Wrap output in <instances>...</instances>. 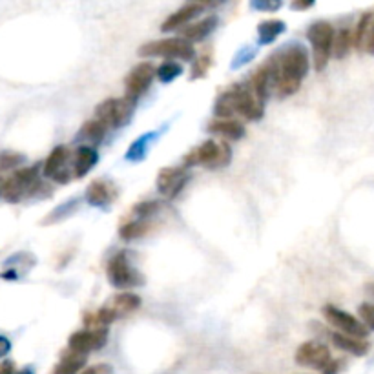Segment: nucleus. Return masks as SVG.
I'll list each match as a JSON object with an SVG mask.
<instances>
[{
    "label": "nucleus",
    "mask_w": 374,
    "mask_h": 374,
    "mask_svg": "<svg viewBox=\"0 0 374 374\" xmlns=\"http://www.w3.org/2000/svg\"><path fill=\"white\" fill-rule=\"evenodd\" d=\"M263 66L268 72L273 92H276L279 97H288L302 86V81L311 68V58L302 44H292L279 54L273 55Z\"/></svg>",
    "instance_id": "f257e3e1"
},
{
    "label": "nucleus",
    "mask_w": 374,
    "mask_h": 374,
    "mask_svg": "<svg viewBox=\"0 0 374 374\" xmlns=\"http://www.w3.org/2000/svg\"><path fill=\"white\" fill-rule=\"evenodd\" d=\"M214 113L216 119H232L234 115H241L247 121H259L265 115V102L254 95L250 84H236L219 95Z\"/></svg>",
    "instance_id": "f03ea898"
},
{
    "label": "nucleus",
    "mask_w": 374,
    "mask_h": 374,
    "mask_svg": "<svg viewBox=\"0 0 374 374\" xmlns=\"http://www.w3.org/2000/svg\"><path fill=\"white\" fill-rule=\"evenodd\" d=\"M230 161H232V148H230L229 143L209 139V141H204L203 145H200L183 157V166L188 168V166L201 165L216 170V168L229 166Z\"/></svg>",
    "instance_id": "7ed1b4c3"
},
{
    "label": "nucleus",
    "mask_w": 374,
    "mask_h": 374,
    "mask_svg": "<svg viewBox=\"0 0 374 374\" xmlns=\"http://www.w3.org/2000/svg\"><path fill=\"white\" fill-rule=\"evenodd\" d=\"M39 190H48V186L40 183L39 166H29V168L17 170L6 179L2 194L8 203H20L28 197H33Z\"/></svg>",
    "instance_id": "20e7f679"
},
{
    "label": "nucleus",
    "mask_w": 374,
    "mask_h": 374,
    "mask_svg": "<svg viewBox=\"0 0 374 374\" xmlns=\"http://www.w3.org/2000/svg\"><path fill=\"white\" fill-rule=\"evenodd\" d=\"M334 35V28L327 20H318L307 31V39L312 46V60H314L316 72H323L331 60Z\"/></svg>",
    "instance_id": "39448f33"
},
{
    "label": "nucleus",
    "mask_w": 374,
    "mask_h": 374,
    "mask_svg": "<svg viewBox=\"0 0 374 374\" xmlns=\"http://www.w3.org/2000/svg\"><path fill=\"white\" fill-rule=\"evenodd\" d=\"M141 57H166V58H181V60H194L195 48L194 44L188 42L183 37H172V39L152 40L143 44L137 49Z\"/></svg>",
    "instance_id": "423d86ee"
},
{
    "label": "nucleus",
    "mask_w": 374,
    "mask_h": 374,
    "mask_svg": "<svg viewBox=\"0 0 374 374\" xmlns=\"http://www.w3.org/2000/svg\"><path fill=\"white\" fill-rule=\"evenodd\" d=\"M137 102L128 97L106 99L95 108V119L106 128H122L131 121Z\"/></svg>",
    "instance_id": "0eeeda50"
},
{
    "label": "nucleus",
    "mask_w": 374,
    "mask_h": 374,
    "mask_svg": "<svg viewBox=\"0 0 374 374\" xmlns=\"http://www.w3.org/2000/svg\"><path fill=\"white\" fill-rule=\"evenodd\" d=\"M106 276L115 288H133L145 285V276L128 261L127 252L115 254L106 265Z\"/></svg>",
    "instance_id": "6e6552de"
},
{
    "label": "nucleus",
    "mask_w": 374,
    "mask_h": 374,
    "mask_svg": "<svg viewBox=\"0 0 374 374\" xmlns=\"http://www.w3.org/2000/svg\"><path fill=\"white\" fill-rule=\"evenodd\" d=\"M73 152L68 146H57L54 152L49 154L48 159L44 161L42 175L48 179H54L58 185H68L70 181L75 177L73 175V165H72Z\"/></svg>",
    "instance_id": "1a4fd4ad"
},
{
    "label": "nucleus",
    "mask_w": 374,
    "mask_h": 374,
    "mask_svg": "<svg viewBox=\"0 0 374 374\" xmlns=\"http://www.w3.org/2000/svg\"><path fill=\"white\" fill-rule=\"evenodd\" d=\"M157 77V68L152 63H139L124 79V97L139 101Z\"/></svg>",
    "instance_id": "9d476101"
},
{
    "label": "nucleus",
    "mask_w": 374,
    "mask_h": 374,
    "mask_svg": "<svg viewBox=\"0 0 374 374\" xmlns=\"http://www.w3.org/2000/svg\"><path fill=\"white\" fill-rule=\"evenodd\" d=\"M323 316H325V320L329 321L332 327H336L341 334L355 336V338H360V340H365V338L369 336V329H367L358 318H355L352 314H349V312L341 311L338 307L325 305L323 307Z\"/></svg>",
    "instance_id": "9b49d317"
},
{
    "label": "nucleus",
    "mask_w": 374,
    "mask_h": 374,
    "mask_svg": "<svg viewBox=\"0 0 374 374\" xmlns=\"http://www.w3.org/2000/svg\"><path fill=\"white\" fill-rule=\"evenodd\" d=\"M190 179V174L186 172L185 166H165L157 174V190L159 194L166 200H174L181 194V190L185 188Z\"/></svg>",
    "instance_id": "f8f14e48"
},
{
    "label": "nucleus",
    "mask_w": 374,
    "mask_h": 374,
    "mask_svg": "<svg viewBox=\"0 0 374 374\" xmlns=\"http://www.w3.org/2000/svg\"><path fill=\"white\" fill-rule=\"evenodd\" d=\"M108 341V327H99V329H83V331L73 332L68 340L70 350L86 355L92 350H99L106 345Z\"/></svg>",
    "instance_id": "ddd939ff"
},
{
    "label": "nucleus",
    "mask_w": 374,
    "mask_h": 374,
    "mask_svg": "<svg viewBox=\"0 0 374 374\" xmlns=\"http://www.w3.org/2000/svg\"><path fill=\"white\" fill-rule=\"evenodd\" d=\"M331 360V350L320 341H305L296 350V364L302 367L323 371V367Z\"/></svg>",
    "instance_id": "4468645a"
},
{
    "label": "nucleus",
    "mask_w": 374,
    "mask_h": 374,
    "mask_svg": "<svg viewBox=\"0 0 374 374\" xmlns=\"http://www.w3.org/2000/svg\"><path fill=\"white\" fill-rule=\"evenodd\" d=\"M99 161V152L97 148H93L90 145L79 146L77 150L73 152L72 156V165H73V175L81 179L88 172H92V168L97 165Z\"/></svg>",
    "instance_id": "2eb2a0df"
},
{
    "label": "nucleus",
    "mask_w": 374,
    "mask_h": 374,
    "mask_svg": "<svg viewBox=\"0 0 374 374\" xmlns=\"http://www.w3.org/2000/svg\"><path fill=\"white\" fill-rule=\"evenodd\" d=\"M86 201L92 206H104L115 197V186L106 179H95L86 188Z\"/></svg>",
    "instance_id": "dca6fc26"
},
{
    "label": "nucleus",
    "mask_w": 374,
    "mask_h": 374,
    "mask_svg": "<svg viewBox=\"0 0 374 374\" xmlns=\"http://www.w3.org/2000/svg\"><path fill=\"white\" fill-rule=\"evenodd\" d=\"M204 10V6L200 4V2H190V4H185L183 8L172 13L168 19L161 24V29L163 31H174V29L185 26L186 22H190L192 19H195L197 15H201V11Z\"/></svg>",
    "instance_id": "f3484780"
},
{
    "label": "nucleus",
    "mask_w": 374,
    "mask_h": 374,
    "mask_svg": "<svg viewBox=\"0 0 374 374\" xmlns=\"http://www.w3.org/2000/svg\"><path fill=\"white\" fill-rule=\"evenodd\" d=\"M141 296H137L133 292H121V294L113 296L112 300L106 303V307L108 309H112L113 314H115L117 320H119V318H124L128 316V314H131V312H136L137 309L141 307Z\"/></svg>",
    "instance_id": "a211bd4d"
},
{
    "label": "nucleus",
    "mask_w": 374,
    "mask_h": 374,
    "mask_svg": "<svg viewBox=\"0 0 374 374\" xmlns=\"http://www.w3.org/2000/svg\"><path fill=\"white\" fill-rule=\"evenodd\" d=\"M210 133H218L227 141H239L245 136V127L236 119H214L209 124Z\"/></svg>",
    "instance_id": "6ab92c4d"
},
{
    "label": "nucleus",
    "mask_w": 374,
    "mask_h": 374,
    "mask_svg": "<svg viewBox=\"0 0 374 374\" xmlns=\"http://www.w3.org/2000/svg\"><path fill=\"white\" fill-rule=\"evenodd\" d=\"M331 340L338 349L345 350V352H349V355H352V356H365L371 349V345L365 340L355 338V336L341 334V332H334V334H331Z\"/></svg>",
    "instance_id": "aec40b11"
},
{
    "label": "nucleus",
    "mask_w": 374,
    "mask_h": 374,
    "mask_svg": "<svg viewBox=\"0 0 374 374\" xmlns=\"http://www.w3.org/2000/svg\"><path fill=\"white\" fill-rule=\"evenodd\" d=\"M218 24H219V20L216 15L204 17V19L200 20V22H195V24H192V26H188L186 29H183V39H186L188 42L206 39L210 33H214V29L218 28Z\"/></svg>",
    "instance_id": "412c9836"
},
{
    "label": "nucleus",
    "mask_w": 374,
    "mask_h": 374,
    "mask_svg": "<svg viewBox=\"0 0 374 374\" xmlns=\"http://www.w3.org/2000/svg\"><path fill=\"white\" fill-rule=\"evenodd\" d=\"M86 360V355H81V352H75V350H68V352L63 356V360L57 364L54 374H79L84 369Z\"/></svg>",
    "instance_id": "4be33fe9"
},
{
    "label": "nucleus",
    "mask_w": 374,
    "mask_h": 374,
    "mask_svg": "<svg viewBox=\"0 0 374 374\" xmlns=\"http://www.w3.org/2000/svg\"><path fill=\"white\" fill-rule=\"evenodd\" d=\"M152 230L150 219H131L119 229V238L122 241H136Z\"/></svg>",
    "instance_id": "5701e85b"
},
{
    "label": "nucleus",
    "mask_w": 374,
    "mask_h": 374,
    "mask_svg": "<svg viewBox=\"0 0 374 374\" xmlns=\"http://www.w3.org/2000/svg\"><path fill=\"white\" fill-rule=\"evenodd\" d=\"M285 22L279 19H268L263 20L261 24L258 26V40L261 46H267V44L274 42V40L279 37L282 33H285Z\"/></svg>",
    "instance_id": "b1692460"
},
{
    "label": "nucleus",
    "mask_w": 374,
    "mask_h": 374,
    "mask_svg": "<svg viewBox=\"0 0 374 374\" xmlns=\"http://www.w3.org/2000/svg\"><path fill=\"white\" fill-rule=\"evenodd\" d=\"M250 88H252L254 95L259 99L261 102L267 101L273 93V83H270V77H268V72L265 70V66L258 68L254 72L252 79H250Z\"/></svg>",
    "instance_id": "393cba45"
},
{
    "label": "nucleus",
    "mask_w": 374,
    "mask_h": 374,
    "mask_svg": "<svg viewBox=\"0 0 374 374\" xmlns=\"http://www.w3.org/2000/svg\"><path fill=\"white\" fill-rule=\"evenodd\" d=\"M106 130L108 128L104 127L101 121L92 119V121L84 122L83 128L79 130L77 139L79 141H86V143H93V145H97V143H101L102 139L106 137Z\"/></svg>",
    "instance_id": "a878e982"
},
{
    "label": "nucleus",
    "mask_w": 374,
    "mask_h": 374,
    "mask_svg": "<svg viewBox=\"0 0 374 374\" xmlns=\"http://www.w3.org/2000/svg\"><path fill=\"white\" fill-rule=\"evenodd\" d=\"M355 46V35L350 33V29L343 28L334 35V44H332V55L336 58H345L349 55L350 48Z\"/></svg>",
    "instance_id": "bb28decb"
},
{
    "label": "nucleus",
    "mask_w": 374,
    "mask_h": 374,
    "mask_svg": "<svg viewBox=\"0 0 374 374\" xmlns=\"http://www.w3.org/2000/svg\"><path fill=\"white\" fill-rule=\"evenodd\" d=\"M181 73H183V66L179 63H175V60H166L157 68V79H159L161 83H172L175 79L179 77Z\"/></svg>",
    "instance_id": "cd10ccee"
},
{
    "label": "nucleus",
    "mask_w": 374,
    "mask_h": 374,
    "mask_svg": "<svg viewBox=\"0 0 374 374\" xmlns=\"http://www.w3.org/2000/svg\"><path fill=\"white\" fill-rule=\"evenodd\" d=\"M154 137H156V133H148L146 137H139V139L130 146V150L127 152V159L133 161V163L141 161L143 157L146 156V146H148V143H150Z\"/></svg>",
    "instance_id": "c85d7f7f"
},
{
    "label": "nucleus",
    "mask_w": 374,
    "mask_h": 374,
    "mask_svg": "<svg viewBox=\"0 0 374 374\" xmlns=\"http://www.w3.org/2000/svg\"><path fill=\"white\" fill-rule=\"evenodd\" d=\"M373 19H374V13H365L364 17L360 19V22H358V26H356V29H355V46L358 49H360V51L364 49L365 37H367V31H369Z\"/></svg>",
    "instance_id": "c756f323"
},
{
    "label": "nucleus",
    "mask_w": 374,
    "mask_h": 374,
    "mask_svg": "<svg viewBox=\"0 0 374 374\" xmlns=\"http://www.w3.org/2000/svg\"><path fill=\"white\" fill-rule=\"evenodd\" d=\"M26 157L22 156V154H19V152H2V154H0V170H13V168H17L19 165H22Z\"/></svg>",
    "instance_id": "7c9ffc66"
},
{
    "label": "nucleus",
    "mask_w": 374,
    "mask_h": 374,
    "mask_svg": "<svg viewBox=\"0 0 374 374\" xmlns=\"http://www.w3.org/2000/svg\"><path fill=\"white\" fill-rule=\"evenodd\" d=\"M210 66H212V57L210 55H201V57L194 58V66H192V75L190 79L195 81V79L204 77L209 73Z\"/></svg>",
    "instance_id": "2f4dec72"
},
{
    "label": "nucleus",
    "mask_w": 374,
    "mask_h": 374,
    "mask_svg": "<svg viewBox=\"0 0 374 374\" xmlns=\"http://www.w3.org/2000/svg\"><path fill=\"white\" fill-rule=\"evenodd\" d=\"M161 209L159 201H146V203H137L133 209V214L137 219H150Z\"/></svg>",
    "instance_id": "473e14b6"
},
{
    "label": "nucleus",
    "mask_w": 374,
    "mask_h": 374,
    "mask_svg": "<svg viewBox=\"0 0 374 374\" xmlns=\"http://www.w3.org/2000/svg\"><path fill=\"white\" fill-rule=\"evenodd\" d=\"M358 314H360V320L367 329L374 331V305L373 303H361L358 307Z\"/></svg>",
    "instance_id": "72a5a7b5"
},
{
    "label": "nucleus",
    "mask_w": 374,
    "mask_h": 374,
    "mask_svg": "<svg viewBox=\"0 0 374 374\" xmlns=\"http://www.w3.org/2000/svg\"><path fill=\"white\" fill-rule=\"evenodd\" d=\"M361 51H365V54H369V55H374V19H373V22H371L369 31H367V37H365L364 49H361Z\"/></svg>",
    "instance_id": "f704fd0d"
},
{
    "label": "nucleus",
    "mask_w": 374,
    "mask_h": 374,
    "mask_svg": "<svg viewBox=\"0 0 374 374\" xmlns=\"http://www.w3.org/2000/svg\"><path fill=\"white\" fill-rule=\"evenodd\" d=\"M252 8L254 10H259V11H276L282 8V2H252Z\"/></svg>",
    "instance_id": "c9c22d12"
},
{
    "label": "nucleus",
    "mask_w": 374,
    "mask_h": 374,
    "mask_svg": "<svg viewBox=\"0 0 374 374\" xmlns=\"http://www.w3.org/2000/svg\"><path fill=\"white\" fill-rule=\"evenodd\" d=\"M83 374H112V367L108 364H99L88 367L86 371H83Z\"/></svg>",
    "instance_id": "e433bc0d"
},
{
    "label": "nucleus",
    "mask_w": 374,
    "mask_h": 374,
    "mask_svg": "<svg viewBox=\"0 0 374 374\" xmlns=\"http://www.w3.org/2000/svg\"><path fill=\"white\" fill-rule=\"evenodd\" d=\"M341 369V360H331L323 367L321 374H338Z\"/></svg>",
    "instance_id": "4c0bfd02"
},
{
    "label": "nucleus",
    "mask_w": 374,
    "mask_h": 374,
    "mask_svg": "<svg viewBox=\"0 0 374 374\" xmlns=\"http://www.w3.org/2000/svg\"><path fill=\"white\" fill-rule=\"evenodd\" d=\"M11 350V341L6 338V336H0V358L8 356V352Z\"/></svg>",
    "instance_id": "58836bf2"
},
{
    "label": "nucleus",
    "mask_w": 374,
    "mask_h": 374,
    "mask_svg": "<svg viewBox=\"0 0 374 374\" xmlns=\"http://www.w3.org/2000/svg\"><path fill=\"white\" fill-rule=\"evenodd\" d=\"M0 374H15V364L13 361H2L0 364Z\"/></svg>",
    "instance_id": "ea45409f"
},
{
    "label": "nucleus",
    "mask_w": 374,
    "mask_h": 374,
    "mask_svg": "<svg viewBox=\"0 0 374 374\" xmlns=\"http://www.w3.org/2000/svg\"><path fill=\"white\" fill-rule=\"evenodd\" d=\"M312 6H314V2H312V0H309V2H292L291 4V8L292 10H309V8H312Z\"/></svg>",
    "instance_id": "a19ab883"
},
{
    "label": "nucleus",
    "mask_w": 374,
    "mask_h": 374,
    "mask_svg": "<svg viewBox=\"0 0 374 374\" xmlns=\"http://www.w3.org/2000/svg\"><path fill=\"white\" fill-rule=\"evenodd\" d=\"M15 374H33V371L29 369V367H26V369L19 371V373H15Z\"/></svg>",
    "instance_id": "79ce46f5"
},
{
    "label": "nucleus",
    "mask_w": 374,
    "mask_h": 374,
    "mask_svg": "<svg viewBox=\"0 0 374 374\" xmlns=\"http://www.w3.org/2000/svg\"><path fill=\"white\" fill-rule=\"evenodd\" d=\"M367 291H369L371 294H373V296H374V283H371V285H367Z\"/></svg>",
    "instance_id": "37998d69"
},
{
    "label": "nucleus",
    "mask_w": 374,
    "mask_h": 374,
    "mask_svg": "<svg viewBox=\"0 0 374 374\" xmlns=\"http://www.w3.org/2000/svg\"><path fill=\"white\" fill-rule=\"evenodd\" d=\"M0 192H2V188H0Z\"/></svg>",
    "instance_id": "c03bdc74"
}]
</instances>
